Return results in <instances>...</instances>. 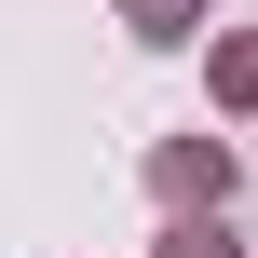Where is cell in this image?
<instances>
[{"label":"cell","mask_w":258,"mask_h":258,"mask_svg":"<svg viewBox=\"0 0 258 258\" xmlns=\"http://www.w3.org/2000/svg\"><path fill=\"white\" fill-rule=\"evenodd\" d=\"M163 258H231V231H177V245H163Z\"/></svg>","instance_id":"obj_1"},{"label":"cell","mask_w":258,"mask_h":258,"mask_svg":"<svg viewBox=\"0 0 258 258\" xmlns=\"http://www.w3.org/2000/svg\"><path fill=\"white\" fill-rule=\"evenodd\" d=\"M136 14H150V41H177V14H190V0H136Z\"/></svg>","instance_id":"obj_2"}]
</instances>
